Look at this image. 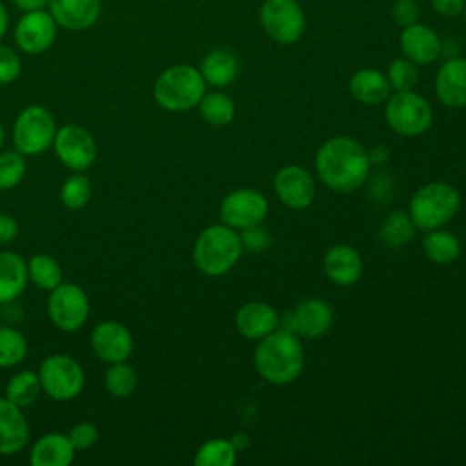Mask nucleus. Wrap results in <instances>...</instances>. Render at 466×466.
<instances>
[{
    "label": "nucleus",
    "mask_w": 466,
    "mask_h": 466,
    "mask_svg": "<svg viewBox=\"0 0 466 466\" xmlns=\"http://www.w3.org/2000/svg\"><path fill=\"white\" fill-rule=\"evenodd\" d=\"M371 158L366 149L350 137L326 140L315 157V169L320 180L337 193L359 189L370 175Z\"/></svg>",
    "instance_id": "nucleus-1"
},
{
    "label": "nucleus",
    "mask_w": 466,
    "mask_h": 466,
    "mask_svg": "<svg viewBox=\"0 0 466 466\" xmlns=\"http://www.w3.org/2000/svg\"><path fill=\"white\" fill-rule=\"evenodd\" d=\"M258 375L271 384H289L299 379L304 366V351L293 331L275 329L258 340L253 355Z\"/></svg>",
    "instance_id": "nucleus-2"
},
{
    "label": "nucleus",
    "mask_w": 466,
    "mask_h": 466,
    "mask_svg": "<svg viewBox=\"0 0 466 466\" xmlns=\"http://www.w3.org/2000/svg\"><path fill=\"white\" fill-rule=\"evenodd\" d=\"M240 235L226 224H213L200 231L193 246V262L208 277L228 273L242 255Z\"/></svg>",
    "instance_id": "nucleus-3"
},
{
    "label": "nucleus",
    "mask_w": 466,
    "mask_h": 466,
    "mask_svg": "<svg viewBox=\"0 0 466 466\" xmlns=\"http://www.w3.org/2000/svg\"><path fill=\"white\" fill-rule=\"evenodd\" d=\"M206 86L208 84L197 67L177 64L157 76L153 84V98L166 111H189L198 106L206 93Z\"/></svg>",
    "instance_id": "nucleus-4"
},
{
    "label": "nucleus",
    "mask_w": 466,
    "mask_h": 466,
    "mask_svg": "<svg viewBox=\"0 0 466 466\" xmlns=\"http://www.w3.org/2000/svg\"><path fill=\"white\" fill-rule=\"evenodd\" d=\"M461 208L459 191L448 182H430L410 198V218L419 229H439L446 226Z\"/></svg>",
    "instance_id": "nucleus-5"
},
{
    "label": "nucleus",
    "mask_w": 466,
    "mask_h": 466,
    "mask_svg": "<svg viewBox=\"0 0 466 466\" xmlns=\"http://www.w3.org/2000/svg\"><path fill=\"white\" fill-rule=\"evenodd\" d=\"M56 122L53 113L38 104L25 106L13 122L15 149L25 157H35L49 147L56 135Z\"/></svg>",
    "instance_id": "nucleus-6"
},
{
    "label": "nucleus",
    "mask_w": 466,
    "mask_h": 466,
    "mask_svg": "<svg viewBox=\"0 0 466 466\" xmlns=\"http://www.w3.org/2000/svg\"><path fill=\"white\" fill-rule=\"evenodd\" d=\"M36 373L42 391L56 402L73 400L82 393L86 384V375L80 362L66 353L47 355L40 362Z\"/></svg>",
    "instance_id": "nucleus-7"
},
{
    "label": "nucleus",
    "mask_w": 466,
    "mask_h": 466,
    "mask_svg": "<svg viewBox=\"0 0 466 466\" xmlns=\"http://www.w3.org/2000/svg\"><path fill=\"white\" fill-rule=\"evenodd\" d=\"M384 116L388 126L402 137H419L428 131L433 122L430 102L413 89L395 91V95H390Z\"/></svg>",
    "instance_id": "nucleus-8"
},
{
    "label": "nucleus",
    "mask_w": 466,
    "mask_h": 466,
    "mask_svg": "<svg viewBox=\"0 0 466 466\" xmlns=\"http://www.w3.org/2000/svg\"><path fill=\"white\" fill-rule=\"evenodd\" d=\"M258 20L266 35L282 46L295 44L306 27V16L297 0H264Z\"/></svg>",
    "instance_id": "nucleus-9"
},
{
    "label": "nucleus",
    "mask_w": 466,
    "mask_h": 466,
    "mask_svg": "<svg viewBox=\"0 0 466 466\" xmlns=\"http://www.w3.org/2000/svg\"><path fill=\"white\" fill-rule=\"evenodd\" d=\"M47 315L60 331L80 329L89 317V299L82 286L75 282H60L49 291Z\"/></svg>",
    "instance_id": "nucleus-10"
},
{
    "label": "nucleus",
    "mask_w": 466,
    "mask_h": 466,
    "mask_svg": "<svg viewBox=\"0 0 466 466\" xmlns=\"http://www.w3.org/2000/svg\"><path fill=\"white\" fill-rule=\"evenodd\" d=\"M53 149L62 166L76 173H84L96 160L95 137L78 124H66L58 127Z\"/></svg>",
    "instance_id": "nucleus-11"
},
{
    "label": "nucleus",
    "mask_w": 466,
    "mask_h": 466,
    "mask_svg": "<svg viewBox=\"0 0 466 466\" xmlns=\"http://www.w3.org/2000/svg\"><path fill=\"white\" fill-rule=\"evenodd\" d=\"M269 204L257 189L242 187L228 193L220 204L222 224L233 229H246L262 224L268 217Z\"/></svg>",
    "instance_id": "nucleus-12"
},
{
    "label": "nucleus",
    "mask_w": 466,
    "mask_h": 466,
    "mask_svg": "<svg viewBox=\"0 0 466 466\" xmlns=\"http://www.w3.org/2000/svg\"><path fill=\"white\" fill-rule=\"evenodd\" d=\"M58 25L49 11H25L15 25V42L27 55L47 51L56 40Z\"/></svg>",
    "instance_id": "nucleus-13"
},
{
    "label": "nucleus",
    "mask_w": 466,
    "mask_h": 466,
    "mask_svg": "<svg viewBox=\"0 0 466 466\" xmlns=\"http://www.w3.org/2000/svg\"><path fill=\"white\" fill-rule=\"evenodd\" d=\"M89 344L93 353L107 364L127 360L133 353V335L122 322L102 320L91 331Z\"/></svg>",
    "instance_id": "nucleus-14"
},
{
    "label": "nucleus",
    "mask_w": 466,
    "mask_h": 466,
    "mask_svg": "<svg viewBox=\"0 0 466 466\" xmlns=\"http://www.w3.org/2000/svg\"><path fill=\"white\" fill-rule=\"evenodd\" d=\"M273 186L279 200L291 209L309 208L317 195L311 173L295 164L280 167L275 175Z\"/></svg>",
    "instance_id": "nucleus-15"
},
{
    "label": "nucleus",
    "mask_w": 466,
    "mask_h": 466,
    "mask_svg": "<svg viewBox=\"0 0 466 466\" xmlns=\"http://www.w3.org/2000/svg\"><path fill=\"white\" fill-rule=\"evenodd\" d=\"M31 428L24 408L0 397V457H11L22 451L29 442Z\"/></svg>",
    "instance_id": "nucleus-16"
},
{
    "label": "nucleus",
    "mask_w": 466,
    "mask_h": 466,
    "mask_svg": "<svg viewBox=\"0 0 466 466\" xmlns=\"http://www.w3.org/2000/svg\"><path fill=\"white\" fill-rule=\"evenodd\" d=\"M400 51L406 58L415 62L417 66H426L435 62L442 53V40L441 36L424 24H411L402 27L399 38Z\"/></svg>",
    "instance_id": "nucleus-17"
},
{
    "label": "nucleus",
    "mask_w": 466,
    "mask_h": 466,
    "mask_svg": "<svg viewBox=\"0 0 466 466\" xmlns=\"http://www.w3.org/2000/svg\"><path fill=\"white\" fill-rule=\"evenodd\" d=\"M47 7L56 25L66 31H86L98 22L102 13L100 0H51Z\"/></svg>",
    "instance_id": "nucleus-18"
},
{
    "label": "nucleus",
    "mask_w": 466,
    "mask_h": 466,
    "mask_svg": "<svg viewBox=\"0 0 466 466\" xmlns=\"http://www.w3.org/2000/svg\"><path fill=\"white\" fill-rule=\"evenodd\" d=\"M279 313L268 302L253 300L242 304L235 313L238 333L249 340H260L279 328Z\"/></svg>",
    "instance_id": "nucleus-19"
},
{
    "label": "nucleus",
    "mask_w": 466,
    "mask_h": 466,
    "mask_svg": "<svg viewBox=\"0 0 466 466\" xmlns=\"http://www.w3.org/2000/svg\"><path fill=\"white\" fill-rule=\"evenodd\" d=\"M435 95L448 107H466V58L453 56L439 67Z\"/></svg>",
    "instance_id": "nucleus-20"
},
{
    "label": "nucleus",
    "mask_w": 466,
    "mask_h": 466,
    "mask_svg": "<svg viewBox=\"0 0 466 466\" xmlns=\"http://www.w3.org/2000/svg\"><path fill=\"white\" fill-rule=\"evenodd\" d=\"M324 273L337 286H351L362 275V257L348 244H335L324 255Z\"/></svg>",
    "instance_id": "nucleus-21"
},
{
    "label": "nucleus",
    "mask_w": 466,
    "mask_h": 466,
    "mask_svg": "<svg viewBox=\"0 0 466 466\" xmlns=\"http://www.w3.org/2000/svg\"><path fill=\"white\" fill-rule=\"evenodd\" d=\"M333 322V311L328 302L320 299H308L300 302L291 313L293 331L306 339L322 337Z\"/></svg>",
    "instance_id": "nucleus-22"
},
{
    "label": "nucleus",
    "mask_w": 466,
    "mask_h": 466,
    "mask_svg": "<svg viewBox=\"0 0 466 466\" xmlns=\"http://www.w3.org/2000/svg\"><path fill=\"white\" fill-rule=\"evenodd\" d=\"M75 451L67 433L51 431L33 442L29 462L31 466H69L75 461Z\"/></svg>",
    "instance_id": "nucleus-23"
},
{
    "label": "nucleus",
    "mask_w": 466,
    "mask_h": 466,
    "mask_svg": "<svg viewBox=\"0 0 466 466\" xmlns=\"http://www.w3.org/2000/svg\"><path fill=\"white\" fill-rule=\"evenodd\" d=\"M29 282L27 260L15 251H0V304L16 300Z\"/></svg>",
    "instance_id": "nucleus-24"
},
{
    "label": "nucleus",
    "mask_w": 466,
    "mask_h": 466,
    "mask_svg": "<svg viewBox=\"0 0 466 466\" xmlns=\"http://www.w3.org/2000/svg\"><path fill=\"white\" fill-rule=\"evenodd\" d=\"M350 93L355 100H359L366 106H377V104L388 100L391 87L382 71L364 67L351 75Z\"/></svg>",
    "instance_id": "nucleus-25"
},
{
    "label": "nucleus",
    "mask_w": 466,
    "mask_h": 466,
    "mask_svg": "<svg viewBox=\"0 0 466 466\" xmlns=\"http://www.w3.org/2000/svg\"><path fill=\"white\" fill-rule=\"evenodd\" d=\"M198 71L202 73L208 86L226 87L235 82L238 75V58L226 47L211 49L200 62Z\"/></svg>",
    "instance_id": "nucleus-26"
},
{
    "label": "nucleus",
    "mask_w": 466,
    "mask_h": 466,
    "mask_svg": "<svg viewBox=\"0 0 466 466\" xmlns=\"http://www.w3.org/2000/svg\"><path fill=\"white\" fill-rule=\"evenodd\" d=\"M426 257L435 264H451L461 253L459 238L446 229H431L422 238Z\"/></svg>",
    "instance_id": "nucleus-27"
},
{
    "label": "nucleus",
    "mask_w": 466,
    "mask_h": 466,
    "mask_svg": "<svg viewBox=\"0 0 466 466\" xmlns=\"http://www.w3.org/2000/svg\"><path fill=\"white\" fill-rule=\"evenodd\" d=\"M40 393H42V386H40L38 373L31 370H22V371H16L7 380L4 397H7L11 402H15L20 408H27L38 399Z\"/></svg>",
    "instance_id": "nucleus-28"
},
{
    "label": "nucleus",
    "mask_w": 466,
    "mask_h": 466,
    "mask_svg": "<svg viewBox=\"0 0 466 466\" xmlns=\"http://www.w3.org/2000/svg\"><path fill=\"white\" fill-rule=\"evenodd\" d=\"M197 107L200 111L202 120L209 126H228L235 118V102L222 91L204 93Z\"/></svg>",
    "instance_id": "nucleus-29"
},
{
    "label": "nucleus",
    "mask_w": 466,
    "mask_h": 466,
    "mask_svg": "<svg viewBox=\"0 0 466 466\" xmlns=\"http://www.w3.org/2000/svg\"><path fill=\"white\" fill-rule=\"evenodd\" d=\"M27 275L29 280L44 291H51L60 282H64L58 260L46 253H36L27 260Z\"/></svg>",
    "instance_id": "nucleus-30"
},
{
    "label": "nucleus",
    "mask_w": 466,
    "mask_h": 466,
    "mask_svg": "<svg viewBox=\"0 0 466 466\" xmlns=\"http://www.w3.org/2000/svg\"><path fill=\"white\" fill-rule=\"evenodd\" d=\"M104 386L107 393L115 399H127L137 388V371L127 360L113 362L106 370Z\"/></svg>",
    "instance_id": "nucleus-31"
},
{
    "label": "nucleus",
    "mask_w": 466,
    "mask_h": 466,
    "mask_svg": "<svg viewBox=\"0 0 466 466\" xmlns=\"http://www.w3.org/2000/svg\"><path fill=\"white\" fill-rule=\"evenodd\" d=\"M27 339L11 326H0V368H15L27 355Z\"/></svg>",
    "instance_id": "nucleus-32"
},
{
    "label": "nucleus",
    "mask_w": 466,
    "mask_h": 466,
    "mask_svg": "<svg viewBox=\"0 0 466 466\" xmlns=\"http://www.w3.org/2000/svg\"><path fill=\"white\" fill-rule=\"evenodd\" d=\"M237 459V448L231 441L211 439L206 441L195 453L197 466H231Z\"/></svg>",
    "instance_id": "nucleus-33"
},
{
    "label": "nucleus",
    "mask_w": 466,
    "mask_h": 466,
    "mask_svg": "<svg viewBox=\"0 0 466 466\" xmlns=\"http://www.w3.org/2000/svg\"><path fill=\"white\" fill-rule=\"evenodd\" d=\"M415 224L404 211H393L380 228V238L390 248H400L411 240Z\"/></svg>",
    "instance_id": "nucleus-34"
},
{
    "label": "nucleus",
    "mask_w": 466,
    "mask_h": 466,
    "mask_svg": "<svg viewBox=\"0 0 466 466\" xmlns=\"http://www.w3.org/2000/svg\"><path fill=\"white\" fill-rule=\"evenodd\" d=\"M91 198V182L84 173H76L73 171V175H69L62 187H60V202L67 208V209H82L87 206Z\"/></svg>",
    "instance_id": "nucleus-35"
},
{
    "label": "nucleus",
    "mask_w": 466,
    "mask_h": 466,
    "mask_svg": "<svg viewBox=\"0 0 466 466\" xmlns=\"http://www.w3.org/2000/svg\"><path fill=\"white\" fill-rule=\"evenodd\" d=\"M27 171L25 155L16 149L0 151V191L16 187Z\"/></svg>",
    "instance_id": "nucleus-36"
},
{
    "label": "nucleus",
    "mask_w": 466,
    "mask_h": 466,
    "mask_svg": "<svg viewBox=\"0 0 466 466\" xmlns=\"http://www.w3.org/2000/svg\"><path fill=\"white\" fill-rule=\"evenodd\" d=\"M386 78L393 91H411L419 80V66L406 56L395 58L388 66Z\"/></svg>",
    "instance_id": "nucleus-37"
},
{
    "label": "nucleus",
    "mask_w": 466,
    "mask_h": 466,
    "mask_svg": "<svg viewBox=\"0 0 466 466\" xmlns=\"http://www.w3.org/2000/svg\"><path fill=\"white\" fill-rule=\"evenodd\" d=\"M67 437L73 444V448L76 451H82V450H89L91 446H95V442L98 441L100 433H98V428L95 422L91 420H80L76 422L69 431H67Z\"/></svg>",
    "instance_id": "nucleus-38"
},
{
    "label": "nucleus",
    "mask_w": 466,
    "mask_h": 466,
    "mask_svg": "<svg viewBox=\"0 0 466 466\" xmlns=\"http://www.w3.org/2000/svg\"><path fill=\"white\" fill-rule=\"evenodd\" d=\"M22 73V62L18 53L9 47L0 44V84H11L15 82Z\"/></svg>",
    "instance_id": "nucleus-39"
},
{
    "label": "nucleus",
    "mask_w": 466,
    "mask_h": 466,
    "mask_svg": "<svg viewBox=\"0 0 466 466\" xmlns=\"http://www.w3.org/2000/svg\"><path fill=\"white\" fill-rule=\"evenodd\" d=\"M419 2L417 0H395L391 4V9H390V15L393 18V22L399 25V27H408L415 22H419Z\"/></svg>",
    "instance_id": "nucleus-40"
},
{
    "label": "nucleus",
    "mask_w": 466,
    "mask_h": 466,
    "mask_svg": "<svg viewBox=\"0 0 466 466\" xmlns=\"http://www.w3.org/2000/svg\"><path fill=\"white\" fill-rule=\"evenodd\" d=\"M240 242H242V248H246L249 251H262L269 244V233H268V229L262 228V224H257V226L242 229Z\"/></svg>",
    "instance_id": "nucleus-41"
},
{
    "label": "nucleus",
    "mask_w": 466,
    "mask_h": 466,
    "mask_svg": "<svg viewBox=\"0 0 466 466\" xmlns=\"http://www.w3.org/2000/svg\"><path fill=\"white\" fill-rule=\"evenodd\" d=\"M430 2H431V7L435 9V13H439L441 16H446V18H453L462 13L466 0H430Z\"/></svg>",
    "instance_id": "nucleus-42"
},
{
    "label": "nucleus",
    "mask_w": 466,
    "mask_h": 466,
    "mask_svg": "<svg viewBox=\"0 0 466 466\" xmlns=\"http://www.w3.org/2000/svg\"><path fill=\"white\" fill-rule=\"evenodd\" d=\"M16 235H18V224L15 217L7 213H0V246L9 244L11 240L16 238Z\"/></svg>",
    "instance_id": "nucleus-43"
},
{
    "label": "nucleus",
    "mask_w": 466,
    "mask_h": 466,
    "mask_svg": "<svg viewBox=\"0 0 466 466\" xmlns=\"http://www.w3.org/2000/svg\"><path fill=\"white\" fill-rule=\"evenodd\" d=\"M15 5L20 9V11H38V9H44L49 5L51 0H13Z\"/></svg>",
    "instance_id": "nucleus-44"
},
{
    "label": "nucleus",
    "mask_w": 466,
    "mask_h": 466,
    "mask_svg": "<svg viewBox=\"0 0 466 466\" xmlns=\"http://www.w3.org/2000/svg\"><path fill=\"white\" fill-rule=\"evenodd\" d=\"M7 29H9V13L5 5L0 2V40L7 33Z\"/></svg>",
    "instance_id": "nucleus-45"
},
{
    "label": "nucleus",
    "mask_w": 466,
    "mask_h": 466,
    "mask_svg": "<svg viewBox=\"0 0 466 466\" xmlns=\"http://www.w3.org/2000/svg\"><path fill=\"white\" fill-rule=\"evenodd\" d=\"M4 140H5V129H4V126L0 124V149H2V146H4Z\"/></svg>",
    "instance_id": "nucleus-46"
},
{
    "label": "nucleus",
    "mask_w": 466,
    "mask_h": 466,
    "mask_svg": "<svg viewBox=\"0 0 466 466\" xmlns=\"http://www.w3.org/2000/svg\"><path fill=\"white\" fill-rule=\"evenodd\" d=\"M462 13H464V18H466V2H464V9H462Z\"/></svg>",
    "instance_id": "nucleus-47"
},
{
    "label": "nucleus",
    "mask_w": 466,
    "mask_h": 466,
    "mask_svg": "<svg viewBox=\"0 0 466 466\" xmlns=\"http://www.w3.org/2000/svg\"><path fill=\"white\" fill-rule=\"evenodd\" d=\"M417 2H422V0H417Z\"/></svg>",
    "instance_id": "nucleus-48"
}]
</instances>
